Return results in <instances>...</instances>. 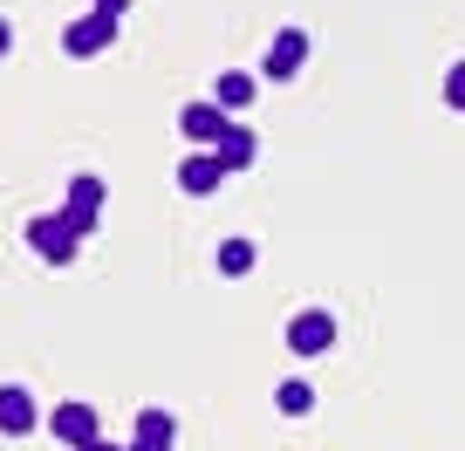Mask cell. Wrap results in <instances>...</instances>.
I'll use <instances>...</instances> for the list:
<instances>
[{
    "label": "cell",
    "instance_id": "13",
    "mask_svg": "<svg viewBox=\"0 0 465 451\" xmlns=\"http://www.w3.org/2000/svg\"><path fill=\"white\" fill-rule=\"evenodd\" d=\"M253 260H261V247H253V240H226V247H219V274H226V280H247Z\"/></svg>",
    "mask_w": 465,
    "mask_h": 451
},
{
    "label": "cell",
    "instance_id": "7",
    "mask_svg": "<svg viewBox=\"0 0 465 451\" xmlns=\"http://www.w3.org/2000/svg\"><path fill=\"white\" fill-rule=\"evenodd\" d=\"M302 69H308V34L281 28L274 48H267V62H261V75H267V83H288V75H302Z\"/></svg>",
    "mask_w": 465,
    "mask_h": 451
},
{
    "label": "cell",
    "instance_id": "4",
    "mask_svg": "<svg viewBox=\"0 0 465 451\" xmlns=\"http://www.w3.org/2000/svg\"><path fill=\"white\" fill-rule=\"evenodd\" d=\"M288 349L294 356H322V349H335V315L329 308H302V315H288Z\"/></svg>",
    "mask_w": 465,
    "mask_h": 451
},
{
    "label": "cell",
    "instance_id": "14",
    "mask_svg": "<svg viewBox=\"0 0 465 451\" xmlns=\"http://www.w3.org/2000/svg\"><path fill=\"white\" fill-rule=\"evenodd\" d=\"M274 410H281V417H308V410H315V390H308L302 377L274 383Z\"/></svg>",
    "mask_w": 465,
    "mask_h": 451
},
{
    "label": "cell",
    "instance_id": "11",
    "mask_svg": "<svg viewBox=\"0 0 465 451\" xmlns=\"http://www.w3.org/2000/svg\"><path fill=\"white\" fill-rule=\"evenodd\" d=\"M213 151H219V164H226V172H247V164H253V158H261V137H253V131H247V123L232 117V131H226V137H219V144H213Z\"/></svg>",
    "mask_w": 465,
    "mask_h": 451
},
{
    "label": "cell",
    "instance_id": "2",
    "mask_svg": "<svg viewBox=\"0 0 465 451\" xmlns=\"http://www.w3.org/2000/svg\"><path fill=\"white\" fill-rule=\"evenodd\" d=\"M178 131L192 137V151H213L219 137L232 131V110L219 96H205V103H185V110H178Z\"/></svg>",
    "mask_w": 465,
    "mask_h": 451
},
{
    "label": "cell",
    "instance_id": "16",
    "mask_svg": "<svg viewBox=\"0 0 465 451\" xmlns=\"http://www.w3.org/2000/svg\"><path fill=\"white\" fill-rule=\"evenodd\" d=\"M96 15H110V21H124V15H131V0H96Z\"/></svg>",
    "mask_w": 465,
    "mask_h": 451
},
{
    "label": "cell",
    "instance_id": "6",
    "mask_svg": "<svg viewBox=\"0 0 465 451\" xmlns=\"http://www.w3.org/2000/svg\"><path fill=\"white\" fill-rule=\"evenodd\" d=\"M48 431L75 451V445H89V437H103V417H96V404H75V397H69V404L48 410Z\"/></svg>",
    "mask_w": 465,
    "mask_h": 451
},
{
    "label": "cell",
    "instance_id": "1",
    "mask_svg": "<svg viewBox=\"0 0 465 451\" xmlns=\"http://www.w3.org/2000/svg\"><path fill=\"white\" fill-rule=\"evenodd\" d=\"M28 247L42 253L48 267H69L75 253H83V233H75L62 212H42V219H28Z\"/></svg>",
    "mask_w": 465,
    "mask_h": 451
},
{
    "label": "cell",
    "instance_id": "9",
    "mask_svg": "<svg viewBox=\"0 0 465 451\" xmlns=\"http://www.w3.org/2000/svg\"><path fill=\"white\" fill-rule=\"evenodd\" d=\"M35 424H42V410H35V397L21 390V383H0V437H28Z\"/></svg>",
    "mask_w": 465,
    "mask_h": 451
},
{
    "label": "cell",
    "instance_id": "15",
    "mask_svg": "<svg viewBox=\"0 0 465 451\" xmlns=\"http://www.w3.org/2000/svg\"><path fill=\"white\" fill-rule=\"evenodd\" d=\"M445 103H451V110H465V62H451V75H445Z\"/></svg>",
    "mask_w": 465,
    "mask_h": 451
},
{
    "label": "cell",
    "instance_id": "8",
    "mask_svg": "<svg viewBox=\"0 0 465 451\" xmlns=\"http://www.w3.org/2000/svg\"><path fill=\"white\" fill-rule=\"evenodd\" d=\"M96 212H103V178H69V205H62V219H69V226H75V233H96Z\"/></svg>",
    "mask_w": 465,
    "mask_h": 451
},
{
    "label": "cell",
    "instance_id": "3",
    "mask_svg": "<svg viewBox=\"0 0 465 451\" xmlns=\"http://www.w3.org/2000/svg\"><path fill=\"white\" fill-rule=\"evenodd\" d=\"M116 28H124V21H110V15H96V7H89V15H75L69 28H62V48H69L75 62H89V55H103V48L116 42Z\"/></svg>",
    "mask_w": 465,
    "mask_h": 451
},
{
    "label": "cell",
    "instance_id": "12",
    "mask_svg": "<svg viewBox=\"0 0 465 451\" xmlns=\"http://www.w3.org/2000/svg\"><path fill=\"white\" fill-rule=\"evenodd\" d=\"M253 89H261V75H247V69H226V75L213 83V96L226 103L232 117H240V110H253Z\"/></svg>",
    "mask_w": 465,
    "mask_h": 451
},
{
    "label": "cell",
    "instance_id": "18",
    "mask_svg": "<svg viewBox=\"0 0 465 451\" xmlns=\"http://www.w3.org/2000/svg\"><path fill=\"white\" fill-rule=\"evenodd\" d=\"M0 55H15V28L7 21H0Z\"/></svg>",
    "mask_w": 465,
    "mask_h": 451
},
{
    "label": "cell",
    "instance_id": "5",
    "mask_svg": "<svg viewBox=\"0 0 465 451\" xmlns=\"http://www.w3.org/2000/svg\"><path fill=\"white\" fill-rule=\"evenodd\" d=\"M226 178L232 172L219 164V151H192V158H178V191H185V199H213Z\"/></svg>",
    "mask_w": 465,
    "mask_h": 451
},
{
    "label": "cell",
    "instance_id": "17",
    "mask_svg": "<svg viewBox=\"0 0 465 451\" xmlns=\"http://www.w3.org/2000/svg\"><path fill=\"white\" fill-rule=\"evenodd\" d=\"M75 451H131V445H116V437H89V445H75Z\"/></svg>",
    "mask_w": 465,
    "mask_h": 451
},
{
    "label": "cell",
    "instance_id": "10",
    "mask_svg": "<svg viewBox=\"0 0 465 451\" xmlns=\"http://www.w3.org/2000/svg\"><path fill=\"white\" fill-rule=\"evenodd\" d=\"M131 451H178V417L172 410H137V431H131Z\"/></svg>",
    "mask_w": 465,
    "mask_h": 451
}]
</instances>
